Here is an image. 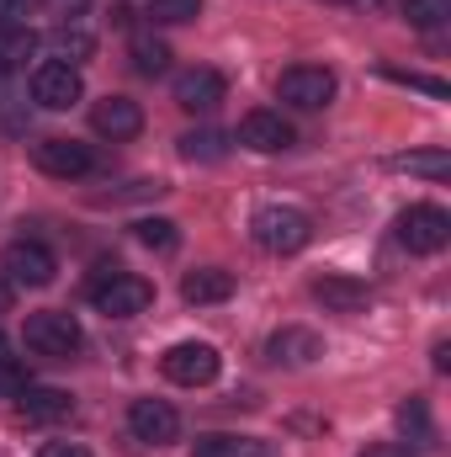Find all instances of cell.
I'll use <instances>...</instances> for the list:
<instances>
[{"mask_svg": "<svg viewBox=\"0 0 451 457\" xmlns=\"http://www.w3.org/2000/svg\"><path fill=\"white\" fill-rule=\"evenodd\" d=\"M250 234H255V245L271 250V255H298V250L314 239V219H308L303 208L271 203V208H260V213L250 219Z\"/></svg>", "mask_w": 451, "mask_h": 457, "instance_id": "1", "label": "cell"}, {"mask_svg": "<svg viewBox=\"0 0 451 457\" xmlns=\"http://www.w3.org/2000/svg\"><path fill=\"white\" fill-rule=\"evenodd\" d=\"M91 303L102 314H112V320H133V314H144L154 303V287L144 277H127V271H102L91 282Z\"/></svg>", "mask_w": 451, "mask_h": 457, "instance_id": "2", "label": "cell"}, {"mask_svg": "<svg viewBox=\"0 0 451 457\" xmlns=\"http://www.w3.org/2000/svg\"><path fill=\"white\" fill-rule=\"evenodd\" d=\"M276 96L287 107H298V112H319V107L335 102V75L324 64H292V70H282Z\"/></svg>", "mask_w": 451, "mask_h": 457, "instance_id": "3", "label": "cell"}, {"mask_svg": "<svg viewBox=\"0 0 451 457\" xmlns=\"http://www.w3.org/2000/svg\"><path fill=\"white\" fill-rule=\"evenodd\" d=\"M447 239H451L447 208H436V203H414V208L398 213V245H404V250H414V255H436V250H447Z\"/></svg>", "mask_w": 451, "mask_h": 457, "instance_id": "4", "label": "cell"}, {"mask_svg": "<svg viewBox=\"0 0 451 457\" xmlns=\"http://www.w3.org/2000/svg\"><path fill=\"white\" fill-rule=\"evenodd\" d=\"M21 341L27 351H37V356H75L80 351V325L70 320V314H59V309H43V314H27V325H21Z\"/></svg>", "mask_w": 451, "mask_h": 457, "instance_id": "5", "label": "cell"}, {"mask_svg": "<svg viewBox=\"0 0 451 457\" xmlns=\"http://www.w3.org/2000/svg\"><path fill=\"white\" fill-rule=\"evenodd\" d=\"M160 367H165L170 383H181V388H202V383L218 378L224 356H218V345H208V341H181V345H170V351L160 356Z\"/></svg>", "mask_w": 451, "mask_h": 457, "instance_id": "6", "label": "cell"}, {"mask_svg": "<svg viewBox=\"0 0 451 457\" xmlns=\"http://www.w3.org/2000/svg\"><path fill=\"white\" fill-rule=\"evenodd\" d=\"M0 271H5L11 287H48L53 271H59V261H53L48 245H37V239H16V245H5V255H0Z\"/></svg>", "mask_w": 451, "mask_h": 457, "instance_id": "7", "label": "cell"}, {"mask_svg": "<svg viewBox=\"0 0 451 457\" xmlns=\"http://www.w3.org/2000/svg\"><path fill=\"white\" fill-rule=\"evenodd\" d=\"M32 160H37V170L53 176V181H80V176L96 170V154H91V144H80V138H43V144L32 149Z\"/></svg>", "mask_w": 451, "mask_h": 457, "instance_id": "8", "label": "cell"}, {"mask_svg": "<svg viewBox=\"0 0 451 457\" xmlns=\"http://www.w3.org/2000/svg\"><path fill=\"white\" fill-rule=\"evenodd\" d=\"M80 96H86V86H80V70H75V64L48 59V64L32 70V102H37V107L64 112V107H75Z\"/></svg>", "mask_w": 451, "mask_h": 457, "instance_id": "9", "label": "cell"}, {"mask_svg": "<svg viewBox=\"0 0 451 457\" xmlns=\"http://www.w3.org/2000/svg\"><path fill=\"white\" fill-rule=\"evenodd\" d=\"M127 431H133L138 442H149V447H165V442L181 436V415H176L165 399H133V404H127Z\"/></svg>", "mask_w": 451, "mask_h": 457, "instance_id": "10", "label": "cell"}, {"mask_svg": "<svg viewBox=\"0 0 451 457\" xmlns=\"http://www.w3.org/2000/svg\"><path fill=\"white\" fill-rule=\"evenodd\" d=\"M239 144L255 154H282L292 144V122L282 112H244L239 117Z\"/></svg>", "mask_w": 451, "mask_h": 457, "instance_id": "11", "label": "cell"}, {"mask_svg": "<svg viewBox=\"0 0 451 457\" xmlns=\"http://www.w3.org/2000/svg\"><path fill=\"white\" fill-rule=\"evenodd\" d=\"M224 102V75L218 70H186L176 75V107L181 112H213Z\"/></svg>", "mask_w": 451, "mask_h": 457, "instance_id": "12", "label": "cell"}, {"mask_svg": "<svg viewBox=\"0 0 451 457\" xmlns=\"http://www.w3.org/2000/svg\"><path fill=\"white\" fill-rule=\"evenodd\" d=\"M91 128L102 133V138H138V128H144V112H138V102H127V96H107V102H96L91 107Z\"/></svg>", "mask_w": 451, "mask_h": 457, "instance_id": "13", "label": "cell"}, {"mask_svg": "<svg viewBox=\"0 0 451 457\" xmlns=\"http://www.w3.org/2000/svg\"><path fill=\"white\" fill-rule=\"evenodd\" d=\"M16 410H21L27 426H53V420H70L75 415V399L64 388H21Z\"/></svg>", "mask_w": 451, "mask_h": 457, "instance_id": "14", "label": "cell"}, {"mask_svg": "<svg viewBox=\"0 0 451 457\" xmlns=\"http://www.w3.org/2000/svg\"><path fill=\"white\" fill-rule=\"evenodd\" d=\"M314 298H319L330 314H361V309L372 303L366 282H356V277H319V282H314Z\"/></svg>", "mask_w": 451, "mask_h": 457, "instance_id": "15", "label": "cell"}, {"mask_svg": "<svg viewBox=\"0 0 451 457\" xmlns=\"http://www.w3.org/2000/svg\"><path fill=\"white\" fill-rule=\"evenodd\" d=\"M271 361H287V367H308L314 356H324V341L314 336V330H303V325H287V330H276L271 336Z\"/></svg>", "mask_w": 451, "mask_h": 457, "instance_id": "16", "label": "cell"}, {"mask_svg": "<svg viewBox=\"0 0 451 457\" xmlns=\"http://www.w3.org/2000/svg\"><path fill=\"white\" fill-rule=\"evenodd\" d=\"M181 298L186 303H224V298H234V277L228 271H218V266H202V271H186L181 277Z\"/></svg>", "mask_w": 451, "mask_h": 457, "instance_id": "17", "label": "cell"}, {"mask_svg": "<svg viewBox=\"0 0 451 457\" xmlns=\"http://www.w3.org/2000/svg\"><path fill=\"white\" fill-rule=\"evenodd\" d=\"M197 457H276V447L266 436H197Z\"/></svg>", "mask_w": 451, "mask_h": 457, "instance_id": "18", "label": "cell"}, {"mask_svg": "<svg viewBox=\"0 0 451 457\" xmlns=\"http://www.w3.org/2000/svg\"><path fill=\"white\" fill-rule=\"evenodd\" d=\"M48 43H53V54H59V64H75V70H80V64H86L91 54H96V37H91L86 27H75V21H64V27H53V37H48Z\"/></svg>", "mask_w": 451, "mask_h": 457, "instance_id": "19", "label": "cell"}, {"mask_svg": "<svg viewBox=\"0 0 451 457\" xmlns=\"http://www.w3.org/2000/svg\"><path fill=\"white\" fill-rule=\"evenodd\" d=\"M388 170H409V176H430V181H441V176H451V154H447V149L393 154V160H388Z\"/></svg>", "mask_w": 451, "mask_h": 457, "instance_id": "20", "label": "cell"}, {"mask_svg": "<svg viewBox=\"0 0 451 457\" xmlns=\"http://www.w3.org/2000/svg\"><path fill=\"white\" fill-rule=\"evenodd\" d=\"M32 54H37V32H32V27L0 32V70H16V64H27Z\"/></svg>", "mask_w": 451, "mask_h": 457, "instance_id": "21", "label": "cell"}, {"mask_svg": "<svg viewBox=\"0 0 451 457\" xmlns=\"http://www.w3.org/2000/svg\"><path fill=\"white\" fill-rule=\"evenodd\" d=\"M133 70H138V75H165V70H170V48H165L160 37H149V32L133 37Z\"/></svg>", "mask_w": 451, "mask_h": 457, "instance_id": "22", "label": "cell"}, {"mask_svg": "<svg viewBox=\"0 0 451 457\" xmlns=\"http://www.w3.org/2000/svg\"><path fill=\"white\" fill-rule=\"evenodd\" d=\"M133 234H138V245H144V250H160V255H170V250L181 245V234H176L170 219H138Z\"/></svg>", "mask_w": 451, "mask_h": 457, "instance_id": "23", "label": "cell"}, {"mask_svg": "<svg viewBox=\"0 0 451 457\" xmlns=\"http://www.w3.org/2000/svg\"><path fill=\"white\" fill-rule=\"evenodd\" d=\"M197 16H202V0H149L154 27H181V21H197Z\"/></svg>", "mask_w": 451, "mask_h": 457, "instance_id": "24", "label": "cell"}, {"mask_svg": "<svg viewBox=\"0 0 451 457\" xmlns=\"http://www.w3.org/2000/svg\"><path fill=\"white\" fill-rule=\"evenodd\" d=\"M224 133H213V128H208V133H186V138H181V154H186V160H224Z\"/></svg>", "mask_w": 451, "mask_h": 457, "instance_id": "25", "label": "cell"}, {"mask_svg": "<svg viewBox=\"0 0 451 457\" xmlns=\"http://www.w3.org/2000/svg\"><path fill=\"white\" fill-rule=\"evenodd\" d=\"M404 16L414 27H441L451 16V0H404Z\"/></svg>", "mask_w": 451, "mask_h": 457, "instance_id": "26", "label": "cell"}, {"mask_svg": "<svg viewBox=\"0 0 451 457\" xmlns=\"http://www.w3.org/2000/svg\"><path fill=\"white\" fill-rule=\"evenodd\" d=\"M398 426H404V431H414V442H430V415H425V404H420V399H409V404L398 410Z\"/></svg>", "mask_w": 451, "mask_h": 457, "instance_id": "27", "label": "cell"}, {"mask_svg": "<svg viewBox=\"0 0 451 457\" xmlns=\"http://www.w3.org/2000/svg\"><path fill=\"white\" fill-rule=\"evenodd\" d=\"M27 16H32V0H0V32L27 27Z\"/></svg>", "mask_w": 451, "mask_h": 457, "instance_id": "28", "label": "cell"}, {"mask_svg": "<svg viewBox=\"0 0 451 457\" xmlns=\"http://www.w3.org/2000/svg\"><path fill=\"white\" fill-rule=\"evenodd\" d=\"M388 80H398V86H409V91H430V96H447V86H441V80H430V75H404V70H388Z\"/></svg>", "mask_w": 451, "mask_h": 457, "instance_id": "29", "label": "cell"}, {"mask_svg": "<svg viewBox=\"0 0 451 457\" xmlns=\"http://www.w3.org/2000/svg\"><path fill=\"white\" fill-rule=\"evenodd\" d=\"M43 457H91V453H86L80 442H48V447H43Z\"/></svg>", "mask_w": 451, "mask_h": 457, "instance_id": "30", "label": "cell"}, {"mask_svg": "<svg viewBox=\"0 0 451 457\" xmlns=\"http://www.w3.org/2000/svg\"><path fill=\"white\" fill-rule=\"evenodd\" d=\"M361 457H414L409 447H398V442H377V447H366Z\"/></svg>", "mask_w": 451, "mask_h": 457, "instance_id": "31", "label": "cell"}, {"mask_svg": "<svg viewBox=\"0 0 451 457\" xmlns=\"http://www.w3.org/2000/svg\"><path fill=\"white\" fill-rule=\"evenodd\" d=\"M447 367H451V345L436 341V372H447Z\"/></svg>", "mask_w": 451, "mask_h": 457, "instance_id": "32", "label": "cell"}, {"mask_svg": "<svg viewBox=\"0 0 451 457\" xmlns=\"http://www.w3.org/2000/svg\"><path fill=\"white\" fill-rule=\"evenodd\" d=\"M53 5H59V16H80L86 11V0H53Z\"/></svg>", "mask_w": 451, "mask_h": 457, "instance_id": "33", "label": "cell"}, {"mask_svg": "<svg viewBox=\"0 0 451 457\" xmlns=\"http://www.w3.org/2000/svg\"><path fill=\"white\" fill-rule=\"evenodd\" d=\"M11 309V282H5V271H0V314Z\"/></svg>", "mask_w": 451, "mask_h": 457, "instance_id": "34", "label": "cell"}, {"mask_svg": "<svg viewBox=\"0 0 451 457\" xmlns=\"http://www.w3.org/2000/svg\"><path fill=\"white\" fill-rule=\"evenodd\" d=\"M356 5H382V0H356Z\"/></svg>", "mask_w": 451, "mask_h": 457, "instance_id": "35", "label": "cell"}]
</instances>
